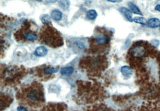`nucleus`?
Listing matches in <instances>:
<instances>
[{
  "label": "nucleus",
  "instance_id": "obj_1",
  "mask_svg": "<svg viewBox=\"0 0 160 111\" xmlns=\"http://www.w3.org/2000/svg\"><path fill=\"white\" fill-rule=\"evenodd\" d=\"M147 49L142 44H137L133 46L130 50V54L135 58H140L145 56Z\"/></svg>",
  "mask_w": 160,
  "mask_h": 111
},
{
  "label": "nucleus",
  "instance_id": "obj_2",
  "mask_svg": "<svg viewBox=\"0 0 160 111\" xmlns=\"http://www.w3.org/2000/svg\"><path fill=\"white\" fill-rule=\"evenodd\" d=\"M26 97L33 102H38L43 100V94L40 90L33 89L28 92L26 94Z\"/></svg>",
  "mask_w": 160,
  "mask_h": 111
},
{
  "label": "nucleus",
  "instance_id": "obj_3",
  "mask_svg": "<svg viewBox=\"0 0 160 111\" xmlns=\"http://www.w3.org/2000/svg\"><path fill=\"white\" fill-rule=\"evenodd\" d=\"M96 40L99 45H104L109 42L110 37L104 34H99L96 35Z\"/></svg>",
  "mask_w": 160,
  "mask_h": 111
},
{
  "label": "nucleus",
  "instance_id": "obj_4",
  "mask_svg": "<svg viewBox=\"0 0 160 111\" xmlns=\"http://www.w3.org/2000/svg\"><path fill=\"white\" fill-rule=\"evenodd\" d=\"M147 25L151 28H156L160 25V20L156 18H150L147 21Z\"/></svg>",
  "mask_w": 160,
  "mask_h": 111
},
{
  "label": "nucleus",
  "instance_id": "obj_5",
  "mask_svg": "<svg viewBox=\"0 0 160 111\" xmlns=\"http://www.w3.org/2000/svg\"><path fill=\"white\" fill-rule=\"evenodd\" d=\"M120 11L124 15V16L126 18V19L130 22H133V18L132 16V12L130 10L125 7H121L119 9Z\"/></svg>",
  "mask_w": 160,
  "mask_h": 111
},
{
  "label": "nucleus",
  "instance_id": "obj_6",
  "mask_svg": "<svg viewBox=\"0 0 160 111\" xmlns=\"http://www.w3.org/2000/svg\"><path fill=\"white\" fill-rule=\"evenodd\" d=\"M51 18L57 22L60 21L62 18V12L58 9L53 10L51 12Z\"/></svg>",
  "mask_w": 160,
  "mask_h": 111
},
{
  "label": "nucleus",
  "instance_id": "obj_7",
  "mask_svg": "<svg viewBox=\"0 0 160 111\" xmlns=\"http://www.w3.org/2000/svg\"><path fill=\"white\" fill-rule=\"evenodd\" d=\"M48 51L46 47L40 46L36 48L34 52V54L37 57H45L47 54Z\"/></svg>",
  "mask_w": 160,
  "mask_h": 111
},
{
  "label": "nucleus",
  "instance_id": "obj_8",
  "mask_svg": "<svg viewBox=\"0 0 160 111\" xmlns=\"http://www.w3.org/2000/svg\"><path fill=\"white\" fill-rule=\"evenodd\" d=\"M23 38L28 41H35L38 39L37 34L33 32H26L23 35Z\"/></svg>",
  "mask_w": 160,
  "mask_h": 111
},
{
  "label": "nucleus",
  "instance_id": "obj_9",
  "mask_svg": "<svg viewBox=\"0 0 160 111\" xmlns=\"http://www.w3.org/2000/svg\"><path fill=\"white\" fill-rule=\"evenodd\" d=\"M128 5L130 8V10H131L132 13L136 14V15H143V14L142 13V11L135 4H134L132 2H130V3H128Z\"/></svg>",
  "mask_w": 160,
  "mask_h": 111
},
{
  "label": "nucleus",
  "instance_id": "obj_10",
  "mask_svg": "<svg viewBox=\"0 0 160 111\" xmlns=\"http://www.w3.org/2000/svg\"><path fill=\"white\" fill-rule=\"evenodd\" d=\"M121 72L124 76H128L132 75V70L131 69L130 67L127 66H124L121 68Z\"/></svg>",
  "mask_w": 160,
  "mask_h": 111
},
{
  "label": "nucleus",
  "instance_id": "obj_11",
  "mask_svg": "<svg viewBox=\"0 0 160 111\" xmlns=\"http://www.w3.org/2000/svg\"><path fill=\"white\" fill-rule=\"evenodd\" d=\"M74 71V68L73 67H64L61 69V73L62 75H65V76H69L73 73Z\"/></svg>",
  "mask_w": 160,
  "mask_h": 111
},
{
  "label": "nucleus",
  "instance_id": "obj_12",
  "mask_svg": "<svg viewBox=\"0 0 160 111\" xmlns=\"http://www.w3.org/2000/svg\"><path fill=\"white\" fill-rule=\"evenodd\" d=\"M59 7L64 10H67L70 6V1L69 0H59Z\"/></svg>",
  "mask_w": 160,
  "mask_h": 111
},
{
  "label": "nucleus",
  "instance_id": "obj_13",
  "mask_svg": "<svg viewBox=\"0 0 160 111\" xmlns=\"http://www.w3.org/2000/svg\"><path fill=\"white\" fill-rule=\"evenodd\" d=\"M97 16L98 13L95 10H89L86 12V16L90 20L95 19Z\"/></svg>",
  "mask_w": 160,
  "mask_h": 111
},
{
  "label": "nucleus",
  "instance_id": "obj_14",
  "mask_svg": "<svg viewBox=\"0 0 160 111\" xmlns=\"http://www.w3.org/2000/svg\"><path fill=\"white\" fill-rule=\"evenodd\" d=\"M133 22H135L137 23H139L141 25H146L147 24V21L146 19L141 16V17H135L134 19H133Z\"/></svg>",
  "mask_w": 160,
  "mask_h": 111
},
{
  "label": "nucleus",
  "instance_id": "obj_15",
  "mask_svg": "<svg viewBox=\"0 0 160 111\" xmlns=\"http://www.w3.org/2000/svg\"><path fill=\"white\" fill-rule=\"evenodd\" d=\"M59 69L57 67H47L44 70L45 73L47 75H50V74H53L58 71Z\"/></svg>",
  "mask_w": 160,
  "mask_h": 111
},
{
  "label": "nucleus",
  "instance_id": "obj_16",
  "mask_svg": "<svg viewBox=\"0 0 160 111\" xmlns=\"http://www.w3.org/2000/svg\"><path fill=\"white\" fill-rule=\"evenodd\" d=\"M40 19H41V21L42 22V23H45V24H47V23H49V22H50V18L47 14H44V15H42L40 17Z\"/></svg>",
  "mask_w": 160,
  "mask_h": 111
},
{
  "label": "nucleus",
  "instance_id": "obj_17",
  "mask_svg": "<svg viewBox=\"0 0 160 111\" xmlns=\"http://www.w3.org/2000/svg\"><path fill=\"white\" fill-rule=\"evenodd\" d=\"M58 0H45V1L47 4H52L56 3Z\"/></svg>",
  "mask_w": 160,
  "mask_h": 111
},
{
  "label": "nucleus",
  "instance_id": "obj_18",
  "mask_svg": "<svg viewBox=\"0 0 160 111\" xmlns=\"http://www.w3.org/2000/svg\"><path fill=\"white\" fill-rule=\"evenodd\" d=\"M17 109H18V111H28L27 109L23 106H19L18 107Z\"/></svg>",
  "mask_w": 160,
  "mask_h": 111
},
{
  "label": "nucleus",
  "instance_id": "obj_19",
  "mask_svg": "<svg viewBox=\"0 0 160 111\" xmlns=\"http://www.w3.org/2000/svg\"><path fill=\"white\" fill-rule=\"evenodd\" d=\"M108 1L111 2V3H121L122 1V0H108Z\"/></svg>",
  "mask_w": 160,
  "mask_h": 111
},
{
  "label": "nucleus",
  "instance_id": "obj_20",
  "mask_svg": "<svg viewBox=\"0 0 160 111\" xmlns=\"http://www.w3.org/2000/svg\"><path fill=\"white\" fill-rule=\"evenodd\" d=\"M155 10L156 11H158L159 12H160V4H157L155 7Z\"/></svg>",
  "mask_w": 160,
  "mask_h": 111
},
{
  "label": "nucleus",
  "instance_id": "obj_21",
  "mask_svg": "<svg viewBox=\"0 0 160 111\" xmlns=\"http://www.w3.org/2000/svg\"><path fill=\"white\" fill-rule=\"evenodd\" d=\"M97 111H106V110H104V109H99V110H98Z\"/></svg>",
  "mask_w": 160,
  "mask_h": 111
},
{
  "label": "nucleus",
  "instance_id": "obj_22",
  "mask_svg": "<svg viewBox=\"0 0 160 111\" xmlns=\"http://www.w3.org/2000/svg\"><path fill=\"white\" fill-rule=\"evenodd\" d=\"M36 1H39V2H40V1H42V0H36Z\"/></svg>",
  "mask_w": 160,
  "mask_h": 111
},
{
  "label": "nucleus",
  "instance_id": "obj_23",
  "mask_svg": "<svg viewBox=\"0 0 160 111\" xmlns=\"http://www.w3.org/2000/svg\"><path fill=\"white\" fill-rule=\"evenodd\" d=\"M159 30H160V25H159Z\"/></svg>",
  "mask_w": 160,
  "mask_h": 111
}]
</instances>
